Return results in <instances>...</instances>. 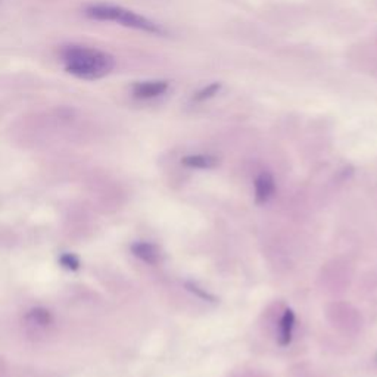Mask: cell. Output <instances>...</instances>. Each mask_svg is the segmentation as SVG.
Wrapping results in <instances>:
<instances>
[{"label": "cell", "mask_w": 377, "mask_h": 377, "mask_svg": "<svg viewBox=\"0 0 377 377\" xmlns=\"http://www.w3.org/2000/svg\"><path fill=\"white\" fill-rule=\"evenodd\" d=\"M84 15L90 20L94 21H108V23H117L120 25L134 28L145 31L149 34H164V30L155 24L153 21L148 20L146 17H141V15L129 11L121 6H114V5H91L86 8Z\"/></svg>", "instance_id": "obj_2"}, {"label": "cell", "mask_w": 377, "mask_h": 377, "mask_svg": "<svg viewBox=\"0 0 377 377\" xmlns=\"http://www.w3.org/2000/svg\"><path fill=\"white\" fill-rule=\"evenodd\" d=\"M222 89H223V84H222V83H218V82L211 83V84H208V86H205V87H202L200 90H198V91L193 94V101H195V102H205V101H210V99L215 98L217 94H218L219 91H222Z\"/></svg>", "instance_id": "obj_8"}, {"label": "cell", "mask_w": 377, "mask_h": 377, "mask_svg": "<svg viewBox=\"0 0 377 377\" xmlns=\"http://www.w3.org/2000/svg\"><path fill=\"white\" fill-rule=\"evenodd\" d=\"M60 59L67 72L82 80H101L115 68L113 55L87 46H67L60 52Z\"/></svg>", "instance_id": "obj_1"}, {"label": "cell", "mask_w": 377, "mask_h": 377, "mask_svg": "<svg viewBox=\"0 0 377 377\" xmlns=\"http://www.w3.org/2000/svg\"><path fill=\"white\" fill-rule=\"evenodd\" d=\"M62 264H64L65 267H68V269H71V267H72V269H77V267H78V260L68 254V255H65L64 258H62Z\"/></svg>", "instance_id": "obj_9"}, {"label": "cell", "mask_w": 377, "mask_h": 377, "mask_svg": "<svg viewBox=\"0 0 377 377\" xmlns=\"http://www.w3.org/2000/svg\"><path fill=\"white\" fill-rule=\"evenodd\" d=\"M181 164L188 168H198V170H207L214 168L218 165V160L211 155H188L181 160Z\"/></svg>", "instance_id": "obj_7"}, {"label": "cell", "mask_w": 377, "mask_h": 377, "mask_svg": "<svg viewBox=\"0 0 377 377\" xmlns=\"http://www.w3.org/2000/svg\"><path fill=\"white\" fill-rule=\"evenodd\" d=\"M293 327H295V312L292 309H286L285 314L281 317L280 323V345L281 347H288L292 340V333H293Z\"/></svg>", "instance_id": "obj_5"}, {"label": "cell", "mask_w": 377, "mask_h": 377, "mask_svg": "<svg viewBox=\"0 0 377 377\" xmlns=\"http://www.w3.org/2000/svg\"><path fill=\"white\" fill-rule=\"evenodd\" d=\"M276 191V181L270 172H261L255 180V199L258 203L269 202Z\"/></svg>", "instance_id": "obj_4"}, {"label": "cell", "mask_w": 377, "mask_h": 377, "mask_svg": "<svg viewBox=\"0 0 377 377\" xmlns=\"http://www.w3.org/2000/svg\"><path fill=\"white\" fill-rule=\"evenodd\" d=\"M170 89V83L167 80H148V82H137L132 86V94L136 99L149 101L160 98L165 94Z\"/></svg>", "instance_id": "obj_3"}, {"label": "cell", "mask_w": 377, "mask_h": 377, "mask_svg": "<svg viewBox=\"0 0 377 377\" xmlns=\"http://www.w3.org/2000/svg\"><path fill=\"white\" fill-rule=\"evenodd\" d=\"M133 254L139 257L140 260H143L145 262L149 264H156L160 261V250L156 249L155 245L146 243V242H139L133 245Z\"/></svg>", "instance_id": "obj_6"}, {"label": "cell", "mask_w": 377, "mask_h": 377, "mask_svg": "<svg viewBox=\"0 0 377 377\" xmlns=\"http://www.w3.org/2000/svg\"><path fill=\"white\" fill-rule=\"evenodd\" d=\"M188 288H192L191 290H192L193 293L196 292V293H198L199 296H202V298H205V300H212V296H210V295H208L207 292H202V290H200L199 288H196V286H192V285H188Z\"/></svg>", "instance_id": "obj_10"}]
</instances>
